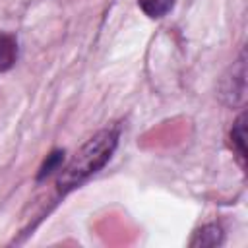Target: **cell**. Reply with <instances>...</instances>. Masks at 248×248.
Returning <instances> with one entry per match:
<instances>
[{
    "label": "cell",
    "instance_id": "5",
    "mask_svg": "<svg viewBox=\"0 0 248 248\" xmlns=\"http://www.w3.org/2000/svg\"><path fill=\"white\" fill-rule=\"evenodd\" d=\"M141 12L151 17V19H159L163 16H167L172 6H174V0H138Z\"/></svg>",
    "mask_w": 248,
    "mask_h": 248
},
{
    "label": "cell",
    "instance_id": "2",
    "mask_svg": "<svg viewBox=\"0 0 248 248\" xmlns=\"http://www.w3.org/2000/svg\"><path fill=\"white\" fill-rule=\"evenodd\" d=\"M17 60V39L10 33H0V72H8Z\"/></svg>",
    "mask_w": 248,
    "mask_h": 248
},
{
    "label": "cell",
    "instance_id": "6",
    "mask_svg": "<svg viewBox=\"0 0 248 248\" xmlns=\"http://www.w3.org/2000/svg\"><path fill=\"white\" fill-rule=\"evenodd\" d=\"M62 163H64V151H62V149H56V151L48 153V155H46V159H45V163H43V165H41V169H39L37 178H39V180H43L45 176L52 174L54 170H60V169H62Z\"/></svg>",
    "mask_w": 248,
    "mask_h": 248
},
{
    "label": "cell",
    "instance_id": "4",
    "mask_svg": "<svg viewBox=\"0 0 248 248\" xmlns=\"http://www.w3.org/2000/svg\"><path fill=\"white\" fill-rule=\"evenodd\" d=\"M223 242V231L221 227L217 225H205L202 227L194 238H192V246H215V244H221Z\"/></svg>",
    "mask_w": 248,
    "mask_h": 248
},
{
    "label": "cell",
    "instance_id": "3",
    "mask_svg": "<svg viewBox=\"0 0 248 248\" xmlns=\"http://www.w3.org/2000/svg\"><path fill=\"white\" fill-rule=\"evenodd\" d=\"M244 112L234 120L232 124V130H231V147L232 151L236 153L238 157V163L244 167V161H246V147H244V138H246V128H244Z\"/></svg>",
    "mask_w": 248,
    "mask_h": 248
},
{
    "label": "cell",
    "instance_id": "1",
    "mask_svg": "<svg viewBox=\"0 0 248 248\" xmlns=\"http://www.w3.org/2000/svg\"><path fill=\"white\" fill-rule=\"evenodd\" d=\"M116 145H118L116 128H105L97 132L93 138H89L70 159V163L64 169H60L58 192L66 194L76 186H79L81 182H85L91 174L99 172L110 161Z\"/></svg>",
    "mask_w": 248,
    "mask_h": 248
}]
</instances>
